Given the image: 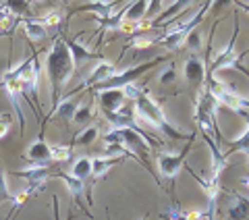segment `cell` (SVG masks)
<instances>
[{
    "instance_id": "obj_26",
    "label": "cell",
    "mask_w": 249,
    "mask_h": 220,
    "mask_svg": "<svg viewBox=\"0 0 249 220\" xmlns=\"http://www.w3.org/2000/svg\"><path fill=\"white\" fill-rule=\"evenodd\" d=\"M62 19H65V11L62 9H52L46 15H42V17H37V21H40L44 27H58Z\"/></svg>"
},
{
    "instance_id": "obj_2",
    "label": "cell",
    "mask_w": 249,
    "mask_h": 220,
    "mask_svg": "<svg viewBox=\"0 0 249 220\" xmlns=\"http://www.w3.org/2000/svg\"><path fill=\"white\" fill-rule=\"evenodd\" d=\"M133 110H135V116H137V121H142L145 125H150L152 129L156 131H160L164 137L168 139H185V141H189L191 137H196V133H183V131H178L173 123H170L166 119V114H164V110H162V106L152 98V93L147 92V88L142 90V93L133 100Z\"/></svg>"
},
{
    "instance_id": "obj_7",
    "label": "cell",
    "mask_w": 249,
    "mask_h": 220,
    "mask_svg": "<svg viewBox=\"0 0 249 220\" xmlns=\"http://www.w3.org/2000/svg\"><path fill=\"white\" fill-rule=\"evenodd\" d=\"M232 19H235V31H232V36H231V40L227 42V46L216 54V58L210 62V69H208V77H216V73H220V71L224 69H239V71H243V73L249 77L247 71L241 67V58H243V54H239L237 52V36H239V11H235V15H232Z\"/></svg>"
},
{
    "instance_id": "obj_30",
    "label": "cell",
    "mask_w": 249,
    "mask_h": 220,
    "mask_svg": "<svg viewBox=\"0 0 249 220\" xmlns=\"http://www.w3.org/2000/svg\"><path fill=\"white\" fill-rule=\"evenodd\" d=\"M11 198H13V193L9 191V185H6V175L0 170V203L11 202Z\"/></svg>"
},
{
    "instance_id": "obj_16",
    "label": "cell",
    "mask_w": 249,
    "mask_h": 220,
    "mask_svg": "<svg viewBox=\"0 0 249 220\" xmlns=\"http://www.w3.org/2000/svg\"><path fill=\"white\" fill-rule=\"evenodd\" d=\"M81 100H83V96H77V98H75V96H69V98H65V100H60L52 116H60L62 121L73 123V116H75V112H77V108H79Z\"/></svg>"
},
{
    "instance_id": "obj_11",
    "label": "cell",
    "mask_w": 249,
    "mask_h": 220,
    "mask_svg": "<svg viewBox=\"0 0 249 220\" xmlns=\"http://www.w3.org/2000/svg\"><path fill=\"white\" fill-rule=\"evenodd\" d=\"M183 71H185V79H187V83L197 85V88H204V85H206L208 67H206V62L197 56V54H191V56L185 60Z\"/></svg>"
},
{
    "instance_id": "obj_24",
    "label": "cell",
    "mask_w": 249,
    "mask_h": 220,
    "mask_svg": "<svg viewBox=\"0 0 249 220\" xmlns=\"http://www.w3.org/2000/svg\"><path fill=\"white\" fill-rule=\"evenodd\" d=\"M29 2H0V11L15 19H25V15H29Z\"/></svg>"
},
{
    "instance_id": "obj_4",
    "label": "cell",
    "mask_w": 249,
    "mask_h": 220,
    "mask_svg": "<svg viewBox=\"0 0 249 220\" xmlns=\"http://www.w3.org/2000/svg\"><path fill=\"white\" fill-rule=\"evenodd\" d=\"M164 60H166V56H158V58H152V60L143 62V65H137V67H131V69H124V71H116L110 79L98 83L96 88H91L88 93H98V92H106V90H123L131 83H137L139 77H143L147 71H152L154 67L162 65Z\"/></svg>"
},
{
    "instance_id": "obj_20",
    "label": "cell",
    "mask_w": 249,
    "mask_h": 220,
    "mask_svg": "<svg viewBox=\"0 0 249 220\" xmlns=\"http://www.w3.org/2000/svg\"><path fill=\"white\" fill-rule=\"evenodd\" d=\"M54 177H58V179L65 181V185L69 187V191H71V195H73V198H75L77 202H79V198H81L83 191H85L83 181L71 177V175H69V172H65V170H56V172H54Z\"/></svg>"
},
{
    "instance_id": "obj_1",
    "label": "cell",
    "mask_w": 249,
    "mask_h": 220,
    "mask_svg": "<svg viewBox=\"0 0 249 220\" xmlns=\"http://www.w3.org/2000/svg\"><path fill=\"white\" fill-rule=\"evenodd\" d=\"M46 75H48L50 100H52V110H50L48 119H52L54 110H56L58 102L62 98V90L67 88V83L75 75V65H73L71 54H69L62 37H56L52 48L48 50V56H46Z\"/></svg>"
},
{
    "instance_id": "obj_25",
    "label": "cell",
    "mask_w": 249,
    "mask_h": 220,
    "mask_svg": "<svg viewBox=\"0 0 249 220\" xmlns=\"http://www.w3.org/2000/svg\"><path fill=\"white\" fill-rule=\"evenodd\" d=\"M71 154H73V147L71 146H50V160L52 164H62L67 160H71Z\"/></svg>"
},
{
    "instance_id": "obj_18",
    "label": "cell",
    "mask_w": 249,
    "mask_h": 220,
    "mask_svg": "<svg viewBox=\"0 0 249 220\" xmlns=\"http://www.w3.org/2000/svg\"><path fill=\"white\" fill-rule=\"evenodd\" d=\"M121 160L123 158H110V156H108V158H93L91 160V179L100 181L108 170H110L112 166H116Z\"/></svg>"
},
{
    "instance_id": "obj_14",
    "label": "cell",
    "mask_w": 249,
    "mask_h": 220,
    "mask_svg": "<svg viewBox=\"0 0 249 220\" xmlns=\"http://www.w3.org/2000/svg\"><path fill=\"white\" fill-rule=\"evenodd\" d=\"M227 220H249V200L239 193H231V206L227 210Z\"/></svg>"
},
{
    "instance_id": "obj_15",
    "label": "cell",
    "mask_w": 249,
    "mask_h": 220,
    "mask_svg": "<svg viewBox=\"0 0 249 220\" xmlns=\"http://www.w3.org/2000/svg\"><path fill=\"white\" fill-rule=\"evenodd\" d=\"M147 13H150V2H147V0H137V2H131V4L124 6V19H123V23H127V25H135V23L145 19Z\"/></svg>"
},
{
    "instance_id": "obj_8",
    "label": "cell",
    "mask_w": 249,
    "mask_h": 220,
    "mask_svg": "<svg viewBox=\"0 0 249 220\" xmlns=\"http://www.w3.org/2000/svg\"><path fill=\"white\" fill-rule=\"evenodd\" d=\"M193 139L196 137H191L189 141L185 144V147L181 152H158L156 154V162H158V170H160V177H164L166 181H170V183H175V179L178 177V172H181V168L185 166V162H187V154L191 152V147H193Z\"/></svg>"
},
{
    "instance_id": "obj_32",
    "label": "cell",
    "mask_w": 249,
    "mask_h": 220,
    "mask_svg": "<svg viewBox=\"0 0 249 220\" xmlns=\"http://www.w3.org/2000/svg\"><path fill=\"white\" fill-rule=\"evenodd\" d=\"M241 116H243V119L247 121V129H249V112H247V110H245V112H241Z\"/></svg>"
},
{
    "instance_id": "obj_22",
    "label": "cell",
    "mask_w": 249,
    "mask_h": 220,
    "mask_svg": "<svg viewBox=\"0 0 249 220\" xmlns=\"http://www.w3.org/2000/svg\"><path fill=\"white\" fill-rule=\"evenodd\" d=\"M156 42V37L154 36H150V34H133L129 37V42L124 44V48H123V52L124 50H129V48H133V50H143V48H150V46Z\"/></svg>"
},
{
    "instance_id": "obj_31",
    "label": "cell",
    "mask_w": 249,
    "mask_h": 220,
    "mask_svg": "<svg viewBox=\"0 0 249 220\" xmlns=\"http://www.w3.org/2000/svg\"><path fill=\"white\" fill-rule=\"evenodd\" d=\"M239 9H243V11H247V15H249V2H235Z\"/></svg>"
},
{
    "instance_id": "obj_5",
    "label": "cell",
    "mask_w": 249,
    "mask_h": 220,
    "mask_svg": "<svg viewBox=\"0 0 249 220\" xmlns=\"http://www.w3.org/2000/svg\"><path fill=\"white\" fill-rule=\"evenodd\" d=\"M210 6H212L210 2H204V4H201V9L196 15H191V17L185 19V21H178L177 25H173V29H168L166 34L162 37H158L156 42H158L160 46H164V48H168V50L177 52L178 48H181V44L187 40V36H189L193 29L199 27V23L204 21V15H206V11L210 9Z\"/></svg>"
},
{
    "instance_id": "obj_34",
    "label": "cell",
    "mask_w": 249,
    "mask_h": 220,
    "mask_svg": "<svg viewBox=\"0 0 249 220\" xmlns=\"http://www.w3.org/2000/svg\"><path fill=\"white\" fill-rule=\"evenodd\" d=\"M142 220H150V216H147V214H145V216H143V218H142Z\"/></svg>"
},
{
    "instance_id": "obj_12",
    "label": "cell",
    "mask_w": 249,
    "mask_h": 220,
    "mask_svg": "<svg viewBox=\"0 0 249 220\" xmlns=\"http://www.w3.org/2000/svg\"><path fill=\"white\" fill-rule=\"evenodd\" d=\"M116 71H119V69H116L114 62L100 60L98 65L91 69V73L83 79V83L79 85V90H81V92H83V90H88V92H89L91 88H96L98 83H102V81H106V79H110V77L116 73Z\"/></svg>"
},
{
    "instance_id": "obj_21",
    "label": "cell",
    "mask_w": 249,
    "mask_h": 220,
    "mask_svg": "<svg viewBox=\"0 0 249 220\" xmlns=\"http://www.w3.org/2000/svg\"><path fill=\"white\" fill-rule=\"evenodd\" d=\"M71 177L79 179V181L89 179L91 177V158H88V156L75 158V162L71 164Z\"/></svg>"
},
{
    "instance_id": "obj_6",
    "label": "cell",
    "mask_w": 249,
    "mask_h": 220,
    "mask_svg": "<svg viewBox=\"0 0 249 220\" xmlns=\"http://www.w3.org/2000/svg\"><path fill=\"white\" fill-rule=\"evenodd\" d=\"M206 88L210 92V96L216 100L218 106H224L237 114L245 112V110L249 112V100H245L239 92L232 90L229 83L216 79V77H206Z\"/></svg>"
},
{
    "instance_id": "obj_29",
    "label": "cell",
    "mask_w": 249,
    "mask_h": 220,
    "mask_svg": "<svg viewBox=\"0 0 249 220\" xmlns=\"http://www.w3.org/2000/svg\"><path fill=\"white\" fill-rule=\"evenodd\" d=\"M11 125H13V114L11 112H0V141L9 135Z\"/></svg>"
},
{
    "instance_id": "obj_17",
    "label": "cell",
    "mask_w": 249,
    "mask_h": 220,
    "mask_svg": "<svg viewBox=\"0 0 249 220\" xmlns=\"http://www.w3.org/2000/svg\"><path fill=\"white\" fill-rule=\"evenodd\" d=\"M19 25L23 27V31H25V36H27L29 42H42V40H46V27L37 19H34V17L21 19Z\"/></svg>"
},
{
    "instance_id": "obj_19",
    "label": "cell",
    "mask_w": 249,
    "mask_h": 220,
    "mask_svg": "<svg viewBox=\"0 0 249 220\" xmlns=\"http://www.w3.org/2000/svg\"><path fill=\"white\" fill-rule=\"evenodd\" d=\"M100 137V127L98 125H89V127H83L77 135L73 137V141H71V147H75V146H89V144H93Z\"/></svg>"
},
{
    "instance_id": "obj_23",
    "label": "cell",
    "mask_w": 249,
    "mask_h": 220,
    "mask_svg": "<svg viewBox=\"0 0 249 220\" xmlns=\"http://www.w3.org/2000/svg\"><path fill=\"white\" fill-rule=\"evenodd\" d=\"M91 119H93V98H91V102H83V104H79V108H77V112L73 116V123L83 125V127H89Z\"/></svg>"
},
{
    "instance_id": "obj_9",
    "label": "cell",
    "mask_w": 249,
    "mask_h": 220,
    "mask_svg": "<svg viewBox=\"0 0 249 220\" xmlns=\"http://www.w3.org/2000/svg\"><path fill=\"white\" fill-rule=\"evenodd\" d=\"M62 40H65L67 50H69V54H71V60H73V65H75V71L79 69L81 65H85V62H91V60H98L100 62V60H104L102 54L93 52L89 48H85L79 37H62Z\"/></svg>"
},
{
    "instance_id": "obj_28",
    "label": "cell",
    "mask_w": 249,
    "mask_h": 220,
    "mask_svg": "<svg viewBox=\"0 0 249 220\" xmlns=\"http://www.w3.org/2000/svg\"><path fill=\"white\" fill-rule=\"evenodd\" d=\"M185 44H187V48L191 50V54H197V52L201 50V36H199V29H193L191 34L187 36Z\"/></svg>"
},
{
    "instance_id": "obj_3",
    "label": "cell",
    "mask_w": 249,
    "mask_h": 220,
    "mask_svg": "<svg viewBox=\"0 0 249 220\" xmlns=\"http://www.w3.org/2000/svg\"><path fill=\"white\" fill-rule=\"evenodd\" d=\"M216 108H218L216 100L210 96L208 88L204 85L196 98V112H193V119H196L199 133H206V135L212 137L216 144H222V135H220V131H218V121H216V112H218Z\"/></svg>"
},
{
    "instance_id": "obj_13",
    "label": "cell",
    "mask_w": 249,
    "mask_h": 220,
    "mask_svg": "<svg viewBox=\"0 0 249 220\" xmlns=\"http://www.w3.org/2000/svg\"><path fill=\"white\" fill-rule=\"evenodd\" d=\"M127 98H124L123 90H106V92H98V104L100 110H102L104 116H110L114 114L119 108H123L127 104Z\"/></svg>"
},
{
    "instance_id": "obj_10",
    "label": "cell",
    "mask_w": 249,
    "mask_h": 220,
    "mask_svg": "<svg viewBox=\"0 0 249 220\" xmlns=\"http://www.w3.org/2000/svg\"><path fill=\"white\" fill-rule=\"evenodd\" d=\"M25 158H27V162L31 164V166H36V168H48L52 164V160H50V144H46V139H44V129L40 133V137H37L34 144L27 147Z\"/></svg>"
},
{
    "instance_id": "obj_27",
    "label": "cell",
    "mask_w": 249,
    "mask_h": 220,
    "mask_svg": "<svg viewBox=\"0 0 249 220\" xmlns=\"http://www.w3.org/2000/svg\"><path fill=\"white\" fill-rule=\"evenodd\" d=\"M175 79H177V67L173 62H168L158 73V85L160 88H166V85H175Z\"/></svg>"
},
{
    "instance_id": "obj_33",
    "label": "cell",
    "mask_w": 249,
    "mask_h": 220,
    "mask_svg": "<svg viewBox=\"0 0 249 220\" xmlns=\"http://www.w3.org/2000/svg\"><path fill=\"white\" fill-rule=\"evenodd\" d=\"M243 185H245V187H247V189H249V177H247V179L243 181Z\"/></svg>"
}]
</instances>
